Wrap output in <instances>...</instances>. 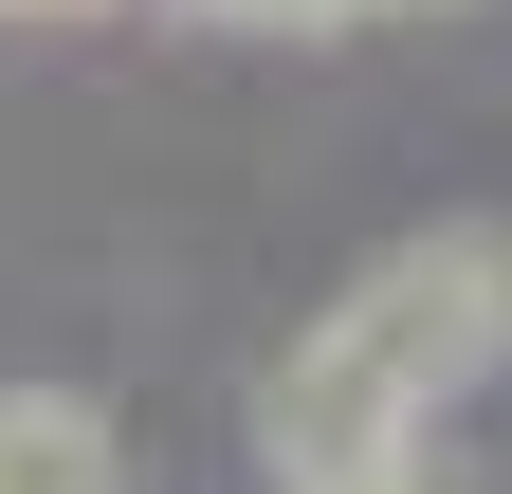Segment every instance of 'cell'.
I'll return each mask as SVG.
<instances>
[{
    "mask_svg": "<svg viewBox=\"0 0 512 494\" xmlns=\"http://www.w3.org/2000/svg\"><path fill=\"white\" fill-rule=\"evenodd\" d=\"M512 366V238L494 220H439L403 238V257H366L330 312H311L275 366H256V458L293 476H366V458H403L458 385H494Z\"/></svg>",
    "mask_w": 512,
    "mask_h": 494,
    "instance_id": "6da1fadb",
    "label": "cell"
},
{
    "mask_svg": "<svg viewBox=\"0 0 512 494\" xmlns=\"http://www.w3.org/2000/svg\"><path fill=\"white\" fill-rule=\"evenodd\" d=\"M0 494H128L110 403H74V385H0Z\"/></svg>",
    "mask_w": 512,
    "mask_h": 494,
    "instance_id": "7a4b0ae2",
    "label": "cell"
},
{
    "mask_svg": "<svg viewBox=\"0 0 512 494\" xmlns=\"http://www.w3.org/2000/svg\"><path fill=\"white\" fill-rule=\"evenodd\" d=\"M293 494H458V476H439V458L403 440V458H366V476H293Z\"/></svg>",
    "mask_w": 512,
    "mask_h": 494,
    "instance_id": "3957f363",
    "label": "cell"
},
{
    "mask_svg": "<svg viewBox=\"0 0 512 494\" xmlns=\"http://www.w3.org/2000/svg\"><path fill=\"white\" fill-rule=\"evenodd\" d=\"M202 19H238V37H330L348 0H202Z\"/></svg>",
    "mask_w": 512,
    "mask_h": 494,
    "instance_id": "277c9868",
    "label": "cell"
},
{
    "mask_svg": "<svg viewBox=\"0 0 512 494\" xmlns=\"http://www.w3.org/2000/svg\"><path fill=\"white\" fill-rule=\"evenodd\" d=\"M348 19H458V0H348Z\"/></svg>",
    "mask_w": 512,
    "mask_h": 494,
    "instance_id": "5b68a950",
    "label": "cell"
},
{
    "mask_svg": "<svg viewBox=\"0 0 512 494\" xmlns=\"http://www.w3.org/2000/svg\"><path fill=\"white\" fill-rule=\"evenodd\" d=\"M0 19H110V0H0Z\"/></svg>",
    "mask_w": 512,
    "mask_h": 494,
    "instance_id": "8992f818",
    "label": "cell"
}]
</instances>
